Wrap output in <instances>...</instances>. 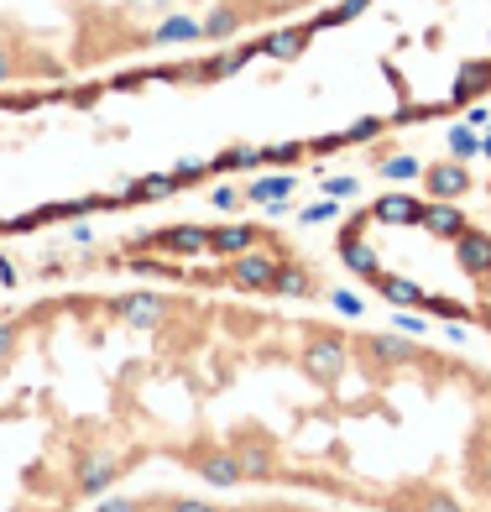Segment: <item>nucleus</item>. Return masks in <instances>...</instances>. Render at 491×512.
Listing matches in <instances>:
<instances>
[{
  "instance_id": "f257e3e1",
  "label": "nucleus",
  "mask_w": 491,
  "mask_h": 512,
  "mask_svg": "<svg viewBox=\"0 0 491 512\" xmlns=\"http://www.w3.org/2000/svg\"><path fill=\"white\" fill-rule=\"evenodd\" d=\"M147 465L371 512H491V366L178 283L48 288L0 314V512H89Z\"/></svg>"
},
{
  "instance_id": "f03ea898",
  "label": "nucleus",
  "mask_w": 491,
  "mask_h": 512,
  "mask_svg": "<svg viewBox=\"0 0 491 512\" xmlns=\"http://www.w3.org/2000/svg\"><path fill=\"white\" fill-rule=\"evenodd\" d=\"M324 0H0V89L95 79L173 48H230Z\"/></svg>"
},
{
  "instance_id": "7ed1b4c3",
  "label": "nucleus",
  "mask_w": 491,
  "mask_h": 512,
  "mask_svg": "<svg viewBox=\"0 0 491 512\" xmlns=\"http://www.w3.org/2000/svg\"><path fill=\"white\" fill-rule=\"evenodd\" d=\"M79 267L157 277V283L178 288L288 298V304H324L330 298L324 272L272 225H157L142 236L105 241Z\"/></svg>"
},
{
  "instance_id": "20e7f679",
  "label": "nucleus",
  "mask_w": 491,
  "mask_h": 512,
  "mask_svg": "<svg viewBox=\"0 0 491 512\" xmlns=\"http://www.w3.org/2000/svg\"><path fill=\"white\" fill-rule=\"evenodd\" d=\"M89 512H371V507H350L330 497H309V492H183V486H147V492H110Z\"/></svg>"
},
{
  "instance_id": "39448f33",
  "label": "nucleus",
  "mask_w": 491,
  "mask_h": 512,
  "mask_svg": "<svg viewBox=\"0 0 491 512\" xmlns=\"http://www.w3.org/2000/svg\"><path fill=\"white\" fill-rule=\"evenodd\" d=\"M486 194H491V183H486Z\"/></svg>"
}]
</instances>
